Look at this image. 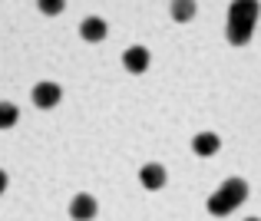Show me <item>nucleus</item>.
I'll return each mask as SVG.
<instances>
[{"instance_id":"obj_3","label":"nucleus","mask_w":261,"mask_h":221,"mask_svg":"<svg viewBox=\"0 0 261 221\" xmlns=\"http://www.w3.org/2000/svg\"><path fill=\"white\" fill-rule=\"evenodd\" d=\"M30 96H33V106H37V109H53L60 99H63V89H60L57 82L43 79V82H37V86H33Z\"/></svg>"},{"instance_id":"obj_12","label":"nucleus","mask_w":261,"mask_h":221,"mask_svg":"<svg viewBox=\"0 0 261 221\" xmlns=\"http://www.w3.org/2000/svg\"><path fill=\"white\" fill-rule=\"evenodd\" d=\"M7 185H10V178H7V172L0 169V195H4V191H7Z\"/></svg>"},{"instance_id":"obj_9","label":"nucleus","mask_w":261,"mask_h":221,"mask_svg":"<svg viewBox=\"0 0 261 221\" xmlns=\"http://www.w3.org/2000/svg\"><path fill=\"white\" fill-rule=\"evenodd\" d=\"M195 10H198L195 0H172V4H169V13H172L175 23H189V20L195 17Z\"/></svg>"},{"instance_id":"obj_6","label":"nucleus","mask_w":261,"mask_h":221,"mask_svg":"<svg viewBox=\"0 0 261 221\" xmlns=\"http://www.w3.org/2000/svg\"><path fill=\"white\" fill-rule=\"evenodd\" d=\"M166 169H162L159 162H149V165H142L139 169V182H142V188H149V191H159L162 185H166Z\"/></svg>"},{"instance_id":"obj_2","label":"nucleus","mask_w":261,"mask_h":221,"mask_svg":"<svg viewBox=\"0 0 261 221\" xmlns=\"http://www.w3.org/2000/svg\"><path fill=\"white\" fill-rule=\"evenodd\" d=\"M245 202H248V182H245V178H225V182L218 185V191L208 198L205 208H208L215 218H225Z\"/></svg>"},{"instance_id":"obj_13","label":"nucleus","mask_w":261,"mask_h":221,"mask_svg":"<svg viewBox=\"0 0 261 221\" xmlns=\"http://www.w3.org/2000/svg\"><path fill=\"white\" fill-rule=\"evenodd\" d=\"M245 221H261V218H245Z\"/></svg>"},{"instance_id":"obj_8","label":"nucleus","mask_w":261,"mask_h":221,"mask_svg":"<svg viewBox=\"0 0 261 221\" xmlns=\"http://www.w3.org/2000/svg\"><path fill=\"white\" fill-rule=\"evenodd\" d=\"M218 149H222V139H218L215 132H198L195 139H192V152H195L198 158H208V155H215Z\"/></svg>"},{"instance_id":"obj_10","label":"nucleus","mask_w":261,"mask_h":221,"mask_svg":"<svg viewBox=\"0 0 261 221\" xmlns=\"http://www.w3.org/2000/svg\"><path fill=\"white\" fill-rule=\"evenodd\" d=\"M20 119V109L13 102H0V129H13Z\"/></svg>"},{"instance_id":"obj_11","label":"nucleus","mask_w":261,"mask_h":221,"mask_svg":"<svg viewBox=\"0 0 261 221\" xmlns=\"http://www.w3.org/2000/svg\"><path fill=\"white\" fill-rule=\"evenodd\" d=\"M37 10L46 13V17H60L66 10V0H37Z\"/></svg>"},{"instance_id":"obj_4","label":"nucleus","mask_w":261,"mask_h":221,"mask_svg":"<svg viewBox=\"0 0 261 221\" xmlns=\"http://www.w3.org/2000/svg\"><path fill=\"white\" fill-rule=\"evenodd\" d=\"M96 211H99V202H96L93 195H86V191L73 195V202H70V218L73 221H93Z\"/></svg>"},{"instance_id":"obj_5","label":"nucleus","mask_w":261,"mask_h":221,"mask_svg":"<svg viewBox=\"0 0 261 221\" xmlns=\"http://www.w3.org/2000/svg\"><path fill=\"white\" fill-rule=\"evenodd\" d=\"M149 60H152V53L146 50V46H129L126 53H122V66H126L129 73H146L149 70Z\"/></svg>"},{"instance_id":"obj_7","label":"nucleus","mask_w":261,"mask_h":221,"mask_svg":"<svg viewBox=\"0 0 261 221\" xmlns=\"http://www.w3.org/2000/svg\"><path fill=\"white\" fill-rule=\"evenodd\" d=\"M106 33H109V26H106L102 17H86L83 23H80V37H83L86 43H99V40H106Z\"/></svg>"},{"instance_id":"obj_1","label":"nucleus","mask_w":261,"mask_h":221,"mask_svg":"<svg viewBox=\"0 0 261 221\" xmlns=\"http://www.w3.org/2000/svg\"><path fill=\"white\" fill-rule=\"evenodd\" d=\"M261 17V4L258 0H231L228 4V20H225V37L231 46H245L251 40Z\"/></svg>"}]
</instances>
